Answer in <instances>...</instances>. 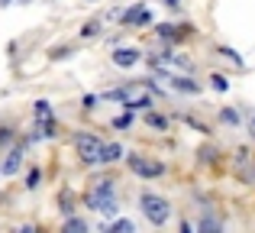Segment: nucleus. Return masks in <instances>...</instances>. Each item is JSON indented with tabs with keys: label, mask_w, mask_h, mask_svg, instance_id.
<instances>
[{
	"label": "nucleus",
	"mask_w": 255,
	"mask_h": 233,
	"mask_svg": "<svg viewBox=\"0 0 255 233\" xmlns=\"http://www.w3.org/2000/svg\"><path fill=\"white\" fill-rule=\"evenodd\" d=\"M158 97V88L152 81H132L126 84V88H117V91H107L104 101H123L126 107H149L152 101Z\"/></svg>",
	"instance_id": "obj_1"
},
{
	"label": "nucleus",
	"mask_w": 255,
	"mask_h": 233,
	"mask_svg": "<svg viewBox=\"0 0 255 233\" xmlns=\"http://www.w3.org/2000/svg\"><path fill=\"white\" fill-rule=\"evenodd\" d=\"M84 204L91 211H97V214H104V217H117L120 204H117V198H113V182L110 178H100V182L84 195Z\"/></svg>",
	"instance_id": "obj_2"
},
{
	"label": "nucleus",
	"mask_w": 255,
	"mask_h": 233,
	"mask_svg": "<svg viewBox=\"0 0 255 233\" xmlns=\"http://www.w3.org/2000/svg\"><path fill=\"white\" fill-rule=\"evenodd\" d=\"M139 204H142V214L149 217L155 227H162V224L171 217V204L165 201L162 195H152V191H145V195L139 198Z\"/></svg>",
	"instance_id": "obj_3"
},
{
	"label": "nucleus",
	"mask_w": 255,
	"mask_h": 233,
	"mask_svg": "<svg viewBox=\"0 0 255 233\" xmlns=\"http://www.w3.org/2000/svg\"><path fill=\"white\" fill-rule=\"evenodd\" d=\"M75 149H78V156H81V162L94 165V162H100L104 143H100L94 133H78V136H75Z\"/></svg>",
	"instance_id": "obj_4"
},
{
	"label": "nucleus",
	"mask_w": 255,
	"mask_h": 233,
	"mask_svg": "<svg viewBox=\"0 0 255 233\" xmlns=\"http://www.w3.org/2000/svg\"><path fill=\"white\" fill-rule=\"evenodd\" d=\"M49 136H55L52 104L49 101H36V133H32V139H49Z\"/></svg>",
	"instance_id": "obj_5"
},
{
	"label": "nucleus",
	"mask_w": 255,
	"mask_h": 233,
	"mask_svg": "<svg viewBox=\"0 0 255 233\" xmlns=\"http://www.w3.org/2000/svg\"><path fill=\"white\" fill-rule=\"evenodd\" d=\"M129 172H136L139 178H158L165 172V165L155 162V159H145V156H129Z\"/></svg>",
	"instance_id": "obj_6"
},
{
	"label": "nucleus",
	"mask_w": 255,
	"mask_h": 233,
	"mask_svg": "<svg viewBox=\"0 0 255 233\" xmlns=\"http://www.w3.org/2000/svg\"><path fill=\"white\" fill-rule=\"evenodd\" d=\"M139 49H132V45H120V49H113V65L117 68H132V65L139 62Z\"/></svg>",
	"instance_id": "obj_7"
},
{
	"label": "nucleus",
	"mask_w": 255,
	"mask_h": 233,
	"mask_svg": "<svg viewBox=\"0 0 255 233\" xmlns=\"http://www.w3.org/2000/svg\"><path fill=\"white\" fill-rule=\"evenodd\" d=\"M19 162H23V143L13 146V149L6 152V159L0 162V175H13V172L19 169Z\"/></svg>",
	"instance_id": "obj_8"
},
{
	"label": "nucleus",
	"mask_w": 255,
	"mask_h": 233,
	"mask_svg": "<svg viewBox=\"0 0 255 233\" xmlns=\"http://www.w3.org/2000/svg\"><path fill=\"white\" fill-rule=\"evenodd\" d=\"M123 23L126 26H149L152 23V13L145 10V6H132V10L123 13Z\"/></svg>",
	"instance_id": "obj_9"
},
{
	"label": "nucleus",
	"mask_w": 255,
	"mask_h": 233,
	"mask_svg": "<svg viewBox=\"0 0 255 233\" xmlns=\"http://www.w3.org/2000/svg\"><path fill=\"white\" fill-rule=\"evenodd\" d=\"M171 88H174V91H181V94H200V84H197V81H191V78H181V75H174V78H171Z\"/></svg>",
	"instance_id": "obj_10"
},
{
	"label": "nucleus",
	"mask_w": 255,
	"mask_h": 233,
	"mask_svg": "<svg viewBox=\"0 0 255 233\" xmlns=\"http://www.w3.org/2000/svg\"><path fill=\"white\" fill-rule=\"evenodd\" d=\"M120 156H123V146L120 143H107L104 152H100V162H117Z\"/></svg>",
	"instance_id": "obj_11"
},
{
	"label": "nucleus",
	"mask_w": 255,
	"mask_h": 233,
	"mask_svg": "<svg viewBox=\"0 0 255 233\" xmlns=\"http://www.w3.org/2000/svg\"><path fill=\"white\" fill-rule=\"evenodd\" d=\"M200 233H223V227H220V221L213 214H204L200 217Z\"/></svg>",
	"instance_id": "obj_12"
},
{
	"label": "nucleus",
	"mask_w": 255,
	"mask_h": 233,
	"mask_svg": "<svg viewBox=\"0 0 255 233\" xmlns=\"http://www.w3.org/2000/svg\"><path fill=\"white\" fill-rule=\"evenodd\" d=\"M62 233H87V224L81 221V217H68L65 227H62Z\"/></svg>",
	"instance_id": "obj_13"
},
{
	"label": "nucleus",
	"mask_w": 255,
	"mask_h": 233,
	"mask_svg": "<svg viewBox=\"0 0 255 233\" xmlns=\"http://www.w3.org/2000/svg\"><path fill=\"white\" fill-rule=\"evenodd\" d=\"M107 233H136V224H132L129 217H120V221L113 224V227L107 230Z\"/></svg>",
	"instance_id": "obj_14"
},
{
	"label": "nucleus",
	"mask_w": 255,
	"mask_h": 233,
	"mask_svg": "<svg viewBox=\"0 0 255 233\" xmlns=\"http://www.w3.org/2000/svg\"><path fill=\"white\" fill-rule=\"evenodd\" d=\"M145 123H149L152 130H168V120H165L162 114H152V110L145 114Z\"/></svg>",
	"instance_id": "obj_15"
},
{
	"label": "nucleus",
	"mask_w": 255,
	"mask_h": 233,
	"mask_svg": "<svg viewBox=\"0 0 255 233\" xmlns=\"http://www.w3.org/2000/svg\"><path fill=\"white\" fill-rule=\"evenodd\" d=\"M155 29H158V36L168 39V42H171V39H181V29H174L171 23H162V26H155Z\"/></svg>",
	"instance_id": "obj_16"
},
{
	"label": "nucleus",
	"mask_w": 255,
	"mask_h": 233,
	"mask_svg": "<svg viewBox=\"0 0 255 233\" xmlns=\"http://www.w3.org/2000/svg\"><path fill=\"white\" fill-rule=\"evenodd\" d=\"M129 126H132V110L129 114H120L117 120H113V130H129Z\"/></svg>",
	"instance_id": "obj_17"
},
{
	"label": "nucleus",
	"mask_w": 255,
	"mask_h": 233,
	"mask_svg": "<svg viewBox=\"0 0 255 233\" xmlns=\"http://www.w3.org/2000/svg\"><path fill=\"white\" fill-rule=\"evenodd\" d=\"M220 120H223V123H233V126H236V123H239V114H236L233 107H223V110H220Z\"/></svg>",
	"instance_id": "obj_18"
},
{
	"label": "nucleus",
	"mask_w": 255,
	"mask_h": 233,
	"mask_svg": "<svg viewBox=\"0 0 255 233\" xmlns=\"http://www.w3.org/2000/svg\"><path fill=\"white\" fill-rule=\"evenodd\" d=\"M220 55H223V58H230L233 65H243V55H239V52H233V49H220Z\"/></svg>",
	"instance_id": "obj_19"
},
{
	"label": "nucleus",
	"mask_w": 255,
	"mask_h": 233,
	"mask_svg": "<svg viewBox=\"0 0 255 233\" xmlns=\"http://www.w3.org/2000/svg\"><path fill=\"white\" fill-rule=\"evenodd\" d=\"M71 204H75V198H71V191H62V211H65V214H71V211H75Z\"/></svg>",
	"instance_id": "obj_20"
},
{
	"label": "nucleus",
	"mask_w": 255,
	"mask_h": 233,
	"mask_svg": "<svg viewBox=\"0 0 255 233\" xmlns=\"http://www.w3.org/2000/svg\"><path fill=\"white\" fill-rule=\"evenodd\" d=\"M210 84H213L217 91H226V88H230V81H226L223 75H213V81H210Z\"/></svg>",
	"instance_id": "obj_21"
},
{
	"label": "nucleus",
	"mask_w": 255,
	"mask_h": 233,
	"mask_svg": "<svg viewBox=\"0 0 255 233\" xmlns=\"http://www.w3.org/2000/svg\"><path fill=\"white\" fill-rule=\"evenodd\" d=\"M97 32H100V23H87L81 29V36H97Z\"/></svg>",
	"instance_id": "obj_22"
},
{
	"label": "nucleus",
	"mask_w": 255,
	"mask_h": 233,
	"mask_svg": "<svg viewBox=\"0 0 255 233\" xmlns=\"http://www.w3.org/2000/svg\"><path fill=\"white\" fill-rule=\"evenodd\" d=\"M36 185H39V169H32L29 178H26V188H36Z\"/></svg>",
	"instance_id": "obj_23"
},
{
	"label": "nucleus",
	"mask_w": 255,
	"mask_h": 233,
	"mask_svg": "<svg viewBox=\"0 0 255 233\" xmlns=\"http://www.w3.org/2000/svg\"><path fill=\"white\" fill-rule=\"evenodd\" d=\"M246 120H249V130H252V136H255V110H249V114H246Z\"/></svg>",
	"instance_id": "obj_24"
},
{
	"label": "nucleus",
	"mask_w": 255,
	"mask_h": 233,
	"mask_svg": "<svg viewBox=\"0 0 255 233\" xmlns=\"http://www.w3.org/2000/svg\"><path fill=\"white\" fill-rule=\"evenodd\" d=\"M200 159H204V162H213V149H200Z\"/></svg>",
	"instance_id": "obj_25"
},
{
	"label": "nucleus",
	"mask_w": 255,
	"mask_h": 233,
	"mask_svg": "<svg viewBox=\"0 0 255 233\" xmlns=\"http://www.w3.org/2000/svg\"><path fill=\"white\" fill-rule=\"evenodd\" d=\"M65 55H71V49H55L52 52V58H65Z\"/></svg>",
	"instance_id": "obj_26"
},
{
	"label": "nucleus",
	"mask_w": 255,
	"mask_h": 233,
	"mask_svg": "<svg viewBox=\"0 0 255 233\" xmlns=\"http://www.w3.org/2000/svg\"><path fill=\"white\" fill-rule=\"evenodd\" d=\"M165 6H171V10H178V6H181V0H165Z\"/></svg>",
	"instance_id": "obj_27"
},
{
	"label": "nucleus",
	"mask_w": 255,
	"mask_h": 233,
	"mask_svg": "<svg viewBox=\"0 0 255 233\" xmlns=\"http://www.w3.org/2000/svg\"><path fill=\"white\" fill-rule=\"evenodd\" d=\"M19 233H39V230H36V227H23Z\"/></svg>",
	"instance_id": "obj_28"
},
{
	"label": "nucleus",
	"mask_w": 255,
	"mask_h": 233,
	"mask_svg": "<svg viewBox=\"0 0 255 233\" xmlns=\"http://www.w3.org/2000/svg\"><path fill=\"white\" fill-rule=\"evenodd\" d=\"M181 233H191V227H187V224H181Z\"/></svg>",
	"instance_id": "obj_29"
},
{
	"label": "nucleus",
	"mask_w": 255,
	"mask_h": 233,
	"mask_svg": "<svg viewBox=\"0 0 255 233\" xmlns=\"http://www.w3.org/2000/svg\"><path fill=\"white\" fill-rule=\"evenodd\" d=\"M13 3V0H0V6H10Z\"/></svg>",
	"instance_id": "obj_30"
},
{
	"label": "nucleus",
	"mask_w": 255,
	"mask_h": 233,
	"mask_svg": "<svg viewBox=\"0 0 255 233\" xmlns=\"http://www.w3.org/2000/svg\"><path fill=\"white\" fill-rule=\"evenodd\" d=\"M91 3H94V0H91Z\"/></svg>",
	"instance_id": "obj_31"
}]
</instances>
